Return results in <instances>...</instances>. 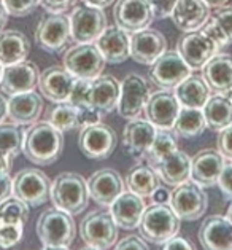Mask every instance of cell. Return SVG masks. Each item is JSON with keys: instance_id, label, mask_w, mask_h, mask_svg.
Here are the masks:
<instances>
[{"instance_id": "obj_62", "label": "cell", "mask_w": 232, "mask_h": 250, "mask_svg": "<svg viewBox=\"0 0 232 250\" xmlns=\"http://www.w3.org/2000/svg\"><path fill=\"white\" fill-rule=\"evenodd\" d=\"M2 74H3V65L0 64V80H2Z\"/></svg>"}, {"instance_id": "obj_12", "label": "cell", "mask_w": 232, "mask_h": 250, "mask_svg": "<svg viewBox=\"0 0 232 250\" xmlns=\"http://www.w3.org/2000/svg\"><path fill=\"white\" fill-rule=\"evenodd\" d=\"M118 137L112 126L105 123L91 125L80 131L78 136V147L81 153L89 160H107L116 148Z\"/></svg>"}, {"instance_id": "obj_26", "label": "cell", "mask_w": 232, "mask_h": 250, "mask_svg": "<svg viewBox=\"0 0 232 250\" xmlns=\"http://www.w3.org/2000/svg\"><path fill=\"white\" fill-rule=\"evenodd\" d=\"M145 209L146 204L143 198L129 190L121 193L110 206V212H112L116 225L123 229L138 228V223L142 220Z\"/></svg>"}, {"instance_id": "obj_3", "label": "cell", "mask_w": 232, "mask_h": 250, "mask_svg": "<svg viewBox=\"0 0 232 250\" xmlns=\"http://www.w3.org/2000/svg\"><path fill=\"white\" fill-rule=\"evenodd\" d=\"M181 220L170 207V204H157L153 203L146 206L138 223V233L145 241L156 246H162L164 242L172 239L180 233Z\"/></svg>"}, {"instance_id": "obj_19", "label": "cell", "mask_w": 232, "mask_h": 250, "mask_svg": "<svg viewBox=\"0 0 232 250\" xmlns=\"http://www.w3.org/2000/svg\"><path fill=\"white\" fill-rule=\"evenodd\" d=\"M167 51L166 37L156 29H143L131 37V58L138 64L151 65Z\"/></svg>"}, {"instance_id": "obj_54", "label": "cell", "mask_w": 232, "mask_h": 250, "mask_svg": "<svg viewBox=\"0 0 232 250\" xmlns=\"http://www.w3.org/2000/svg\"><path fill=\"white\" fill-rule=\"evenodd\" d=\"M11 164H13V156L0 151V172H10Z\"/></svg>"}, {"instance_id": "obj_30", "label": "cell", "mask_w": 232, "mask_h": 250, "mask_svg": "<svg viewBox=\"0 0 232 250\" xmlns=\"http://www.w3.org/2000/svg\"><path fill=\"white\" fill-rule=\"evenodd\" d=\"M159 179L170 187H178L191 179V158L185 151L175 150L174 153L162 158L155 166Z\"/></svg>"}, {"instance_id": "obj_50", "label": "cell", "mask_w": 232, "mask_h": 250, "mask_svg": "<svg viewBox=\"0 0 232 250\" xmlns=\"http://www.w3.org/2000/svg\"><path fill=\"white\" fill-rule=\"evenodd\" d=\"M218 187L226 196L232 199V161L224 163V167L218 179Z\"/></svg>"}, {"instance_id": "obj_1", "label": "cell", "mask_w": 232, "mask_h": 250, "mask_svg": "<svg viewBox=\"0 0 232 250\" xmlns=\"http://www.w3.org/2000/svg\"><path fill=\"white\" fill-rule=\"evenodd\" d=\"M64 150V132L48 121H37L24 134L22 153L37 166L56 163Z\"/></svg>"}, {"instance_id": "obj_43", "label": "cell", "mask_w": 232, "mask_h": 250, "mask_svg": "<svg viewBox=\"0 0 232 250\" xmlns=\"http://www.w3.org/2000/svg\"><path fill=\"white\" fill-rule=\"evenodd\" d=\"M91 80H84V78H77L73 89L70 93L69 102L73 104L75 107L88 105V93H89Z\"/></svg>"}, {"instance_id": "obj_6", "label": "cell", "mask_w": 232, "mask_h": 250, "mask_svg": "<svg viewBox=\"0 0 232 250\" xmlns=\"http://www.w3.org/2000/svg\"><path fill=\"white\" fill-rule=\"evenodd\" d=\"M64 67L75 78L94 80L105 69V59L102 58L96 43H75L65 50L62 56Z\"/></svg>"}, {"instance_id": "obj_59", "label": "cell", "mask_w": 232, "mask_h": 250, "mask_svg": "<svg viewBox=\"0 0 232 250\" xmlns=\"http://www.w3.org/2000/svg\"><path fill=\"white\" fill-rule=\"evenodd\" d=\"M41 250H70L69 247H54V246H43Z\"/></svg>"}, {"instance_id": "obj_61", "label": "cell", "mask_w": 232, "mask_h": 250, "mask_svg": "<svg viewBox=\"0 0 232 250\" xmlns=\"http://www.w3.org/2000/svg\"><path fill=\"white\" fill-rule=\"evenodd\" d=\"M81 250H102V249H97V247H93V246H88V247H83Z\"/></svg>"}, {"instance_id": "obj_32", "label": "cell", "mask_w": 232, "mask_h": 250, "mask_svg": "<svg viewBox=\"0 0 232 250\" xmlns=\"http://www.w3.org/2000/svg\"><path fill=\"white\" fill-rule=\"evenodd\" d=\"M30 53L29 39L19 30H2L0 32V64L3 67L21 62Z\"/></svg>"}, {"instance_id": "obj_9", "label": "cell", "mask_w": 232, "mask_h": 250, "mask_svg": "<svg viewBox=\"0 0 232 250\" xmlns=\"http://www.w3.org/2000/svg\"><path fill=\"white\" fill-rule=\"evenodd\" d=\"M51 180L45 172L35 167L21 169L13 179V196L29 207L43 206L50 201Z\"/></svg>"}, {"instance_id": "obj_40", "label": "cell", "mask_w": 232, "mask_h": 250, "mask_svg": "<svg viewBox=\"0 0 232 250\" xmlns=\"http://www.w3.org/2000/svg\"><path fill=\"white\" fill-rule=\"evenodd\" d=\"M22 225H0V250L16 247L22 239Z\"/></svg>"}, {"instance_id": "obj_39", "label": "cell", "mask_w": 232, "mask_h": 250, "mask_svg": "<svg viewBox=\"0 0 232 250\" xmlns=\"http://www.w3.org/2000/svg\"><path fill=\"white\" fill-rule=\"evenodd\" d=\"M29 206L18 198H7L0 203V225H26Z\"/></svg>"}, {"instance_id": "obj_48", "label": "cell", "mask_w": 232, "mask_h": 250, "mask_svg": "<svg viewBox=\"0 0 232 250\" xmlns=\"http://www.w3.org/2000/svg\"><path fill=\"white\" fill-rule=\"evenodd\" d=\"M113 250H150V247L142 236L131 234V236H126L124 239H121L115 246Z\"/></svg>"}, {"instance_id": "obj_17", "label": "cell", "mask_w": 232, "mask_h": 250, "mask_svg": "<svg viewBox=\"0 0 232 250\" xmlns=\"http://www.w3.org/2000/svg\"><path fill=\"white\" fill-rule=\"evenodd\" d=\"M113 18L116 26L131 34L146 29L155 20L146 0H116Z\"/></svg>"}, {"instance_id": "obj_4", "label": "cell", "mask_w": 232, "mask_h": 250, "mask_svg": "<svg viewBox=\"0 0 232 250\" xmlns=\"http://www.w3.org/2000/svg\"><path fill=\"white\" fill-rule=\"evenodd\" d=\"M35 231L43 246L69 247L75 241L77 225L70 213L54 207V209H46L40 213Z\"/></svg>"}, {"instance_id": "obj_23", "label": "cell", "mask_w": 232, "mask_h": 250, "mask_svg": "<svg viewBox=\"0 0 232 250\" xmlns=\"http://www.w3.org/2000/svg\"><path fill=\"white\" fill-rule=\"evenodd\" d=\"M197 237L204 250H232V222L226 215L207 217Z\"/></svg>"}, {"instance_id": "obj_49", "label": "cell", "mask_w": 232, "mask_h": 250, "mask_svg": "<svg viewBox=\"0 0 232 250\" xmlns=\"http://www.w3.org/2000/svg\"><path fill=\"white\" fill-rule=\"evenodd\" d=\"M78 0H40V5L48 13H67L77 5Z\"/></svg>"}, {"instance_id": "obj_60", "label": "cell", "mask_w": 232, "mask_h": 250, "mask_svg": "<svg viewBox=\"0 0 232 250\" xmlns=\"http://www.w3.org/2000/svg\"><path fill=\"white\" fill-rule=\"evenodd\" d=\"M226 218H229V220L232 222V199H231V203L228 206V210H226Z\"/></svg>"}, {"instance_id": "obj_24", "label": "cell", "mask_w": 232, "mask_h": 250, "mask_svg": "<svg viewBox=\"0 0 232 250\" xmlns=\"http://www.w3.org/2000/svg\"><path fill=\"white\" fill-rule=\"evenodd\" d=\"M157 127L148 120H129L123 131V145L127 155L132 158H145L156 137Z\"/></svg>"}, {"instance_id": "obj_25", "label": "cell", "mask_w": 232, "mask_h": 250, "mask_svg": "<svg viewBox=\"0 0 232 250\" xmlns=\"http://www.w3.org/2000/svg\"><path fill=\"white\" fill-rule=\"evenodd\" d=\"M96 45L108 64H123L131 56V39L126 30L118 26H107L96 40Z\"/></svg>"}, {"instance_id": "obj_13", "label": "cell", "mask_w": 232, "mask_h": 250, "mask_svg": "<svg viewBox=\"0 0 232 250\" xmlns=\"http://www.w3.org/2000/svg\"><path fill=\"white\" fill-rule=\"evenodd\" d=\"M191 72L178 51H166L151 64L150 80L162 89H175Z\"/></svg>"}, {"instance_id": "obj_15", "label": "cell", "mask_w": 232, "mask_h": 250, "mask_svg": "<svg viewBox=\"0 0 232 250\" xmlns=\"http://www.w3.org/2000/svg\"><path fill=\"white\" fill-rule=\"evenodd\" d=\"M181 108L180 101L172 89L151 93L145 107V117L157 129H172Z\"/></svg>"}, {"instance_id": "obj_53", "label": "cell", "mask_w": 232, "mask_h": 250, "mask_svg": "<svg viewBox=\"0 0 232 250\" xmlns=\"http://www.w3.org/2000/svg\"><path fill=\"white\" fill-rule=\"evenodd\" d=\"M153 203H157V204H167L169 199H170V193L167 191V188L164 187H157L155 193H153Z\"/></svg>"}, {"instance_id": "obj_10", "label": "cell", "mask_w": 232, "mask_h": 250, "mask_svg": "<svg viewBox=\"0 0 232 250\" xmlns=\"http://www.w3.org/2000/svg\"><path fill=\"white\" fill-rule=\"evenodd\" d=\"M107 29V16L103 10L78 5L70 15L72 40L75 43H94Z\"/></svg>"}, {"instance_id": "obj_34", "label": "cell", "mask_w": 232, "mask_h": 250, "mask_svg": "<svg viewBox=\"0 0 232 250\" xmlns=\"http://www.w3.org/2000/svg\"><path fill=\"white\" fill-rule=\"evenodd\" d=\"M207 127L215 132L223 131L232 125V99L224 94L210 96L202 108Z\"/></svg>"}, {"instance_id": "obj_20", "label": "cell", "mask_w": 232, "mask_h": 250, "mask_svg": "<svg viewBox=\"0 0 232 250\" xmlns=\"http://www.w3.org/2000/svg\"><path fill=\"white\" fill-rule=\"evenodd\" d=\"M77 78L64 65H51L40 74V94L53 102H67Z\"/></svg>"}, {"instance_id": "obj_18", "label": "cell", "mask_w": 232, "mask_h": 250, "mask_svg": "<svg viewBox=\"0 0 232 250\" xmlns=\"http://www.w3.org/2000/svg\"><path fill=\"white\" fill-rule=\"evenodd\" d=\"M89 198L100 207H110L124 191V180L115 169H99L88 179Z\"/></svg>"}, {"instance_id": "obj_29", "label": "cell", "mask_w": 232, "mask_h": 250, "mask_svg": "<svg viewBox=\"0 0 232 250\" xmlns=\"http://www.w3.org/2000/svg\"><path fill=\"white\" fill-rule=\"evenodd\" d=\"M43 112V99L35 91L10 96L8 99V118L16 125L26 126L39 121Z\"/></svg>"}, {"instance_id": "obj_37", "label": "cell", "mask_w": 232, "mask_h": 250, "mask_svg": "<svg viewBox=\"0 0 232 250\" xmlns=\"http://www.w3.org/2000/svg\"><path fill=\"white\" fill-rule=\"evenodd\" d=\"M46 121L60 132H70L78 129V108L67 102H58L46 115Z\"/></svg>"}, {"instance_id": "obj_21", "label": "cell", "mask_w": 232, "mask_h": 250, "mask_svg": "<svg viewBox=\"0 0 232 250\" xmlns=\"http://www.w3.org/2000/svg\"><path fill=\"white\" fill-rule=\"evenodd\" d=\"M226 160L218 150H200L191 158V180L202 188L218 185Z\"/></svg>"}, {"instance_id": "obj_35", "label": "cell", "mask_w": 232, "mask_h": 250, "mask_svg": "<svg viewBox=\"0 0 232 250\" xmlns=\"http://www.w3.org/2000/svg\"><path fill=\"white\" fill-rule=\"evenodd\" d=\"M207 129V121L202 108L181 107L178 117L175 120L172 131L183 139H194Z\"/></svg>"}, {"instance_id": "obj_27", "label": "cell", "mask_w": 232, "mask_h": 250, "mask_svg": "<svg viewBox=\"0 0 232 250\" xmlns=\"http://www.w3.org/2000/svg\"><path fill=\"white\" fill-rule=\"evenodd\" d=\"M202 77L212 93H232V54L218 53L202 67Z\"/></svg>"}, {"instance_id": "obj_31", "label": "cell", "mask_w": 232, "mask_h": 250, "mask_svg": "<svg viewBox=\"0 0 232 250\" xmlns=\"http://www.w3.org/2000/svg\"><path fill=\"white\" fill-rule=\"evenodd\" d=\"M175 96L180 101L181 107L189 108H204L207 101L210 99L212 91L209 84L205 83L204 77L199 75H189L185 78L178 86L175 88Z\"/></svg>"}, {"instance_id": "obj_46", "label": "cell", "mask_w": 232, "mask_h": 250, "mask_svg": "<svg viewBox=\"0 0 232 250\" xmlns=\"http://www.w3.org/2000/svg\"><path fill=\"white\" fill-rule=\"evenodd\" d=\"M200 30H202L204 34L209 35V37L213 40V43H215L219 48V51H221L224 46H228V40H226L224 34L221 32V29L218 27L216 21L213 20V16L209 18V21H207L204 26L200 27Z\"/></svg>"}, {"instance_id": "obj_55", "label": "cell", "mask_w": 232, "mask_h": 250, "mask_svg": "<svg viewBox=\"0 0 232 250\" xmlns=\"http://www.w3.org/2000/svg\"><path fill=\"white\" fill-rule=\"evenodd\" d=\"M83 2H84V5H89V7H96V8L103 10V8L110 7L115 0H83Z\"/></svg>"}, {"instance_id": "obj_45", "label": "cell", "mask_w": 232, "mask_h": 250, "mask_svg": "<svg viewBox=\"0 0 232 250\" xmlns=\"http://www.w3.org/2000/svg\"><path fill=\"white\" fill-rule=\"evenodd\" d=\"M216 147V150L223 155L224 160L232 161V125L218 132Z\"/></svg>"}, {"instance_id": "obj_44", "label": "cell", "mask_w": 232, "mask_h": 250, "mask_svg": "<svg viewBox=\"0 0 232 250\" xmlns=\"http://www.w3.org/2000/svg\"><path fill=\"white\" fill-rule=\"evenodd\" d=\"M77 108H78V131H81L91 125L100 123V120L103 117V115H100L96 108L89 107V105H81Z\"/></svg>"}, {"instance_id": "obj_2", "label": "cell", "mask_w": 232, "mask_h": 250, "mask_svg": "<svg viewBox=\"0 0 232 250\" xmlns=\"http://www.w3.org/2000/svg\"><path fill=\"white\" fill-rule=\"evenodd\" d=\"M50 199L56 209L70 215L81 213L89 204L88 180L78 172H62L51 184Z\"/></svg>"}, {"instance_id": "obj_14", "label": "cell", "mask_w": 232, "mask_h": 250, "mask_svg": "<svg viewBox=\"0 0 232 250\" xmlns=\"http://www.w3.org/2000/svg\"><path fill=\"white\" fill-rule=\"evenodd\" d=\"M176 51L191 67V70H202V67L219 53V48L213 43L209 35L197 29L193 32H185V35L178 40Z\"/></svg>"}, {"instance_id": "obj_58", "label": "cell", "mask_w": 232, "mask_h": 250, "mask_svg": "<svg viewBox=\"0 0 232 250\" xmlns=\"http://www.w3.org/2000/svg\"><path fill=\"white\" fill-rule=\"evenodd\" d=\"M204 2L209 5L210 8H219V7H224L228 3V0H204Z\"/></svg>"}, {"instance_id": "obj_33", "label": "cell", "mask_w": 232, "mask_h": 250, "mask_svg": "<svg viewBox=\"0 0 232 250\" xmlns=\"http://www.w3.org/2000/svg\"><path fill=\"white\" fill-rule=\"evenodd\" d=\"M161 184V179L157 175L156 169L146 164H137L126 175L127 190L138 194L142 198H151L153 193Z\"/></svg>"}, {"instance_id": "obj_38", "label": "cell", "mask_w": 232, "mask_h": 250, "mask_svg": "<svg viewBox=\"0 0 232 250\" xmlns=\"http://www.w3.org/2000/svg\"><path fill=\"white\" fill-rule=\"evenodd\" d=\"M24 134L26 131L22 129L21 125L16 123H0V151L3 153L18 156L22 151V144H24Z\"/></svg>"}, {"instance_id": "obj_42", "label": "cell", "mask_w": 232, "mask_h": 250, "mask_svg": "<svg viewBox=\"0 0 232 250\" xmlns=\"http://www.w3.org/2000/svg\"><path fill=\"white\" fill-rule=\"evenodd\" d=\"M213 20L216 21L218 27L224 34L228 45L232 43V7H219L218 11L213 15Z\"/></svg>"}, {"instance_id": "obj_52", "label": "cell", "mask_w": 232, "mask_h": 250, "mask_svg": "<svg viewBox=\"0 0 232 250\" xmlns=\"http://www.w3.org/2000/svg\"><path fill=\"white\" fill-rule=\"evenodd\" d=\"M13 196V179L8 172H0V203Z\"/></svg>"}, {"instance_id": "obj_28", "label": "cell", "mask_w": 232, "mask_h": 250, "mask_svg": "<svg viewBox=\"0 0 232 250\" xmlns=\"http://www.w3.org/2000/svg\"><path fill=\"white\" fill-rule=\"evenodd\" d=\"M170 18L181 32H193L209 21L210 7L204 0H178Z\"/></svg>"}, {"instance_id": "obj_41", "label": "cell", "mask_w": 232, "mask_h": 250, "mask_svg": "<svg viewBox=\"0 0 232 250\" xmlns=\"http://www.w3.org/2000/svg\"><path fill=\"white\" fill-rule=\"evenodd\" d=\"M2 2L5 5V8H7L8 15L22 18L34 13L37 7H39L40 0H2Z\"/></svg>"}, {"instance_id": "obj_47", "label": "cell", "mask_w": 232, "mask_h": 250, "mask_svg": "<svg viewBox=\"0 0 232 250\" xmlns=\"http://www.w3.org/2000/svg\"><path fill=\"white\" fill-rule=\"evenodd\" d=\"M150 5V8L153 11V16L156 20H164L172 15V11L175 8V5L178 0H146Z\"/></svg>"}, {"instance_id": "obj_16", "label": "cell", "mask_w": 232, "mask_h": 250, "mask_svg": "<svg viewBox=\"0 0 232 250\" xmlns=\"http://www.w3.org/2000/svg\"><path fill=\"white\" fill-rule=\"evenodd\" d=\"M40 70L35 62L24 59L21 62L3 67L0 88L5 96H15L27 91H34L39 86Z\"/></svg>"}, {"instance_id": "obj_8", "label": "cell", "mask_w": 232, "mask_h": 250, "mask_svg": "<svg viewBox=\"0 0 232 250\" xmlns=\"http://www.w3.org/2000/svg\"><path fill=\"white\" fill-rule=\"evenodd\" d=\"M170 207L176 213L180 220L194 222L205 215V210L209 209V196L194 182H183L175 190L170 193Z\"/></svg>"}, {"instance_id": "obj_11", "label": "cell", "mask_w": 232, "mask_h": 250, "mask_svg": "<svg viewBox=\"0 0 232 250\" xmlns=\"http://www.w3.org/2000/svg\"><path fill=\"white\" fill-rule=\"evenodd\" d=\"M151 96L148 83L143 77L137 74H129L121 82V93L119 101L116 105L119 117L124 120H135L142 112H145L146 102Z\"/></svg>"}, {"instance_id": "obj_22", "label": "cell", "mask_w": 232, "mask_h": 250, "mask_svg": "<svg viewBox=\"0 0 232 250\" xmlns=\"http://www.w3.org/2000/svg\"><path fill=\"white\" fill-rule=\"evenodd\" d=\"M121 82H118L113 75H99L91 80L89 93H88V105L96 108L100 115L112 113L119 101Z\"/></svg>"}, {"instance_id": "obj_51", "label": "cell", "mask_w": 232, "mask_h": 250, "mask_svg": "<svg viewBox=\"0 0 232 250\" xmlns=\"http://www.w3.org/2000/svg\"><path fill=\"white\" fill-rule=\"evenodd\" d=\"M162 250H196V247L185 237L175 236L172 239H169L167 242L162 244Z\"/></svg>"}, {"instance_id": "obj_36", "label": "cell", "mask_w": 232, "mask_h": 250, "mask_svg": "<svg viewBox=\"0 0 232 250\" xmlns=\"http://www.w3.org/2000/svg\"><path fill=\"white\" fill-rule=\"evenodd\" d=\"M176 137L178 136L172 129H157L156 137L153 140L148 153L145 155L143 160H146L150 166H155L162 158L174 153L175 150H178V140H176Z\"/></svg>"}, {"instance_id": "obj_7", "label": "cell", "mask_w": 232, "mask_h": 250, "mask_svg": "<svg viewBox=\"0 0 232 250\" xmlns=\"http://www.w3.org/2000/svg\"><path fill=\"white\" fill-rule=\"evenodd\" d=\"M80 236L86 246L107 250L118 239V225L112 212L99 209L89 212L80 223Z\"/></svg>"}, {"instance_id": "obj_5", "label": "cell", "mask_w": 232, "mask_h": 250, "mask_svg": "<svg viewBox=\"0 0 232 250\" xmlns=\"http://www.w3.org/2000/svg\"><path fill=\"white\" fill-rule=\"evenodd\" d=\"M70 42H73L70 16L65 13H48L37 24L35 43L43 51L50 54L62 53Z\"/></svg>"}, {"instance_id": "obj_56", "label": "cell", "mask_w": 232, "mask_h": 250, "mask_svg": "<svg viewBox=\"0 0 232 250\" xmlns=\"http://www.w3.org/2000/svg\"><path fill=\"white\" fill-rule=\"evenodd\" d=\"M8 117V101L7 97L0 94V123H3Z\"/></svg>"}, {"instance_id": "obj_57", "label": "cell", "mask_w": 232, "mask_h": 250, "mask_svg": "<svg viewBox=\"0 0 232 250\" xmlns=\"http://www.w3.org/2000/svg\"><path fill=\"white\" fill-rule=\"evenodd\" d=\"M8 24V11L5 8L3 2L0 0V32L5 29V26Z\"/></svg>"}]
</instances>
